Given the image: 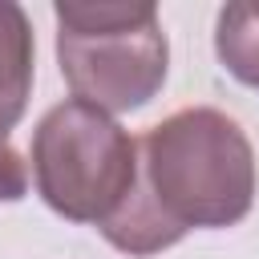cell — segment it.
Wrapping results in <instances>:
<instances>
[{
  "mask_svg": "<svg viewBox=\"0 0 259 259\" xmlns=\"http://www.w3.org/2000/svg\"><path fill=\"white\" fill-rule=\"evenodd\" d=\"M28 194V166L12 150L8 138H0V202H20Z\"/></svg>",
  "mask_w": 259,
  "mask_h": 259,
  "instance_id": "8992f818",
  "label": "cell"
},
{
  "mask_svg": "<svg viewBox=\"0 0 259 259\" xmlns=\"http://www.w3.org/2000/svg\"><path fill=\"white\" fill-rule=\"evenodd\" d=\"M255 206V150L214 105H186L138 138V182L97 231L109 247L150 259L186 231L235 227Z\"/></svg>",
  "mask_w": 259,
  "mask_h": 259,
  "instance_id": "6da1fadb",
  "label": "cell"
},
{
  "mask_svg": "<svg viewBox=\"0 0 259 259\" xmlns=\"http://www.w3.org/2000/svg\"><path fill=\"white\" fill-rule=\"evenodd\" d=\"M28 158L40 202L69 223L101 227L138 182V138L77 97L57 101L36 121Z\"/></svg>",
  "mask_w": 259,
  "mask_h": 259,
  "instance_id": "3957f363",
  "label": "cell"
},
{
  "mask_svg": "<svg viewBox=\"0 0 259 259\" xmlns=\"http://www.w3.org/2000/svg\"><path fill=\"white\" fill-rule=\"evenodd\" d=\"M214 57L247 89H259V4H227L214 20Z\"/></svg>",
  "mask_w": 259,
  "mask_h": 259,
  "instance_id": "5b68a950",
  "label": "cell"
},
{
  "mask_svg": "<svg viewBox=\"0 0 259 259\" xmlns=\"http://www.w3.org/2000/svg\"><path fill=\"white\" fill-rule=\"evenodd\" d=\"M57 16V65L77 101L101 113H134L170 73V40L154 4L109 0H61Z\"/></svg>",
  "mask_w": 259,
  "mask_h": 259,
  "instance_id": "7a4b0ae2",
  "label": "cell"
},
{
  "mask_svg": "<svg viewBox=\"0 0 259 259\" xmlns=\"http://www.w3.org/2000/svg\"><path fill=\"white\" fill-rule=\"evenodd\" d=\"M36 65V40L28 12L12 0H0V138L24 117L28 93H32V69Z\"/></svg>",
  "mask_w": 259,
  "mask_h": 259,
  "instance_id": "277c9868",
  "label": "cell"
}]
</instances>
